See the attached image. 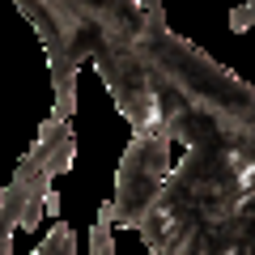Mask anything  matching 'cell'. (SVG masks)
I'll use <instances>...</instances> for the list:
<instances>
[{"label": "cell", "mask_w": 255, "mask_h": 255, "mask_svg": "<svg viewBox=\"0 0 255 255\" xmlns=\"http://www.w3.org/2000/svg\"><path fill=\"white\" fill-rule=\"evenodd\" d=\"M140 238L145 255H255V166L230 149H183Z\"/></svg>", "instance_id": "6da1fadb"}, {"label": "cell", "mask_w": 255, "mask_h": 255, "mask_svg": "<svg viewBox=\"0 0 255 255\" xmlns=\"http://www.w3.org/2000/svg\"><path fill=\"white\" fill-rule=\"evenodd\" d=\"M170 136L166 132H136L128 140L124 157H119V174H115V226L124 230H145V221L153 217L157 200L170 179Z\"/></svg>", "instance_id": "3957f363"}, {"label": "cell", "mask_w": 255, "mask_h": 255, "mask_svg": "<svg viewBox=\"0 0 255 255\" xmlns=\"http://www.w3.org/2000/svg\"><path fill=\"white\" fill-rule=\"evenodd\" d=\"M47 213H51V217H60V196H55V187H51V196H47Z\"/></svg>", "instance_id": "ba28073f"}, {"label": "cell", "mask_w": 255, "mask_h": 255, "mask_svg": "<svg viewBox=\"0 0 255 255\" xmlns=\"http://www.w3.org/2000/svg\"><path fill=\"white\" fill-rule=\"evenodd\" d=\"M140 4H149V9H162V0H140Z\"/></svg>", "instance_id": "9c48e42d"}, {"label": "cell", "mask_w": 255, "mask_h": 255, "mask_svg": "<svg viewBox=\"0 0 255 255\" xmlns=\"http://www.w3.org/2000/svg\"><path fill=\"white\" fill-rule=\"evenodd\" d=\"M77 157V136H73V119L47 115L38 128L34 145L26 149V157L17 162V174L9 183V200L17 213V230H34L47 213V196L51 183L60 179Z\"/></svg>", "instance_id": "7a4b0ae2"}, {"label": "cell", "mask_w": 255, "mask_h": 255, "mask_svg": "<svg viewBox=\"0 0 255 255\" xmlns=\"http://www.w3.org/2000/svg\"><path fill=\"white\" fill-rule=\"evenodd\" d=\"M34 255H77V238H73V230L64 226V221H55L51 234L38 243V251H34Z\"/></svg>", "instance_id": "5b68a950"}, {"label": "cell", "mask_w": 255, "mask_h": 255, "mask_svg": "<svg viewBox=\"0 0 255 255\" xmlns=\"http://www.w3.org/2000/svg\"><path fill=\"white\" fill-rule=\"evenodd\" d=\"M111 230H115V204H102L98 217H94V234H90V247L94 255H115V238H111Z\"/></svg>", "instance_id": "277c9868"}, {"label": "cell", "mask_w": 255, "mask_h": 255, "mask_svg": "<svg viewBox=\"0 0 255 255\" xmlns=\"http://www.w3.org/2000/svg\"><path fill=\"white\" fill-rule=\"evenodd\" d=\"M13 234H17V213L9 200V183L0 187V255H13Z\"/></svg>", "instance_id": "8992f818"}, {"label": "cell", "mask_w": 255, "mask_h": 255, "mask_svg": "<svg viewBox=\"0 0 255 255\" xmlns=\"http://www.w3.org/2000/svg\"><path fill=\"white\" fill-rule=\"evenodd\" d=\"M251 26H255V0L230 13V30H251Z\"/></svg>", "instance_id": "52a82bcc"}]
</instances>
